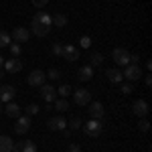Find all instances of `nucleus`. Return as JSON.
I'll list each match as a JSON object with an SVG mask.
<instances>
[{
    "mask_svg": "<svg viewBox=\"0 0 152 152\" xmlns=\"http://www.w3.org/2000/svg\"><path fill=\"white\" fill-rule=\"evenodd\" d=\"M144 83H146V87H150V85H152V75H150V73L144 75Z\"/></svg>",
    "mask_w": 152,
    "mask_h": 152,
    "instance_id": "35",
    "label": "nucleus"
},
{
    "mask_svg": "<svg viewBox=\"0 0 152 152\" xmlns=\"http://www.w3.org/2000/svg\"><path fill=\"white\" fill-rule=\"evenodd\" d=\"M14 95H16V89H14L12 85H2V87H0V102H2V104L12 102Z\"/></svg>",
    "mask_w": 152,
    "mask_h": 152,
    "instance_id": "16",
    "label": "nucleus"
},
{
    "mask_svg": "<svg viewBox=\"0 0 152 152\" xmlns=\"http://www.w3.org/2000/svg\"><path fill=\"white\" fill-rule=\"evenodd\" d=\"M89 61H91V63H89L91 67H97V65H102V61H104V55H102V53H91Z\"/></svg>",
    "mask_w": 152,
    "mask_h": 152,
    "instance_id": "24",
    "label": "nucleus"
},
{
    "mask_svg": "<svg viewBox=\"0 0 152 152\" xmlns=\"http://www.w3.org/2000/svg\"><path fill=\"white\" fill-rule=\"evenodd\" d=\"M105 77H107L110 83H122L124 81V75H122L120 69H107L105 71Z\"/></svg>",
    "mask_w": 152,
    "mask_h": 152,
    "instance_id": "17",
    "label": "nucleus"
},
{
    "mask_svg": "<svg viewBox=\"0 0 152 152\" xmlns=\"http://www.w3.org/2000/svg\"><path fill=\"white\" fill-rule=\"evenodd\" d=\"M94 77V67L91 65H83L79 69V81H89Z\"/></svg>",
    "mask_w": 152,
    "mask_h": 152,
    "instance_id": "19",
    "label": "nucleus"
},
{
    "mask_svg": "<svg viewBox=\"0 0 152 152\" xmlns=\"http://www.w3.org/2000/svg\"><path fill=\"white\" fill-rule=\"evenodd\" d=\"M28 37H31V31H28V28H24V26H16V28H12L10 39L14 41V43H26Z\"/></svg>",
    "mask_w": 152,
    "mask_h": 152,
    "instance_id": "7",
    "label": "nucleus"
},
{
    "mask_svg": "<svg viewBox=\"0 0 152 152\" xmlns=\"http://www.w3.org/2000/svg\"><path fill=\"white\" fill-rule=\"evenodd\" d=\"M138 130H140V132H148V130H150V122H148L146 118H140V122H138Z\"/></svg>",
    "mask_w": 152,
    "mask_h": 152,
    "instance_id": "29",
    "label": "nucleus"
},
{
    "mask_svg": "<svg viewBox=\"0 0 152 152\" xmlns=\"http://www.w3.org/2000/svg\"><path fill=\"white\" fill-rule=\"evenodd\" d=\"M132 91H134V85H132V83H124V81H122V94L130 95Z\"/></svg>",
    "mask_w": 152,
    "mask_h": 152,
    "instance_id": "32",
    "label": "nucleus"
},
{
    "mask_svg": "<svg viewBox=\"0 0 152 152\" xmlns=\"http://www.w3.org/2000/svg\"><path fill=\"white\" fill-rule=\"evenodd\" d=\"M45 75H47L49 79H53V81H59V77H61V71L53 67V69H49L47 73H45Z\"/></svg>",
    "mask_w": 152,
    "mask_h": 152,
    "instance_id": "27",
    "label": "nucleus"
},
{
    "mask_svg": "<svg viewBox=\"0 0 152 152\" xmlns=\"http://www.w3.org/2000/svg\"><path fill=\"white\" fill-rule=\"evenodd\" d=\"M67 124H69V130H79V128L83 126V124H81V120H79L77 116H75V118H71Z\"/></svg>",
    "mask_w": 152,
    "mask_h": 152,
    "instance_id": "26",
    "label": "nucleus"
},
{
    "mask_svg": "<svg viewBox=\"0 0 152 152\" xmlns=\"http://www.w3.org/2000/svg\"><path fill=\"white\" fill-rule=\"evenodd\" d=\"M83 132H85L87 136L95 138V136H99V134L104 132V122H102V120H91V118H89V122L83 126Z\"/></svg>",
    "mask_w": 152,
    "mask_h": 152,
    "instance_id": "2",
    "label": "nucleus"
},
{
    "mask_svg": "<svg viewBox=\"0 0 152 152\" xmlns=\"http://www.w3.org/2000/svg\"><path fill=\"white\" fill-rule=\"evenodd\" d=\"M51 24H53V26H59V28H63V26L67 24V16H65L63 12H57V14L51 16Z\"/></svg>",
    "mask_w": 152,
    "mask_h": 152,
    "instance_id": "20",
    "label": "nucleus"
},
{
    "mask_svg": "<svg viewBox=\"0 0 152 152\" xmlns=\"http://www.w3.org/2000/svg\"><path fill=\"white\" fill-rule=\"evenodd\" d=\"M47 2H49V0H33V4H35L37 8H43V6H45Z\"/></svg>",
    "mask_w": 152,
    "mask_h": 152,
    "instance_id": "34",
    "label": "nucleus"
},
{
    "mask_svg": "<svg viewBox=\"0 0 152 152\" xmlns=\"http://www.w3.org/2000/svg\"><path fill=\"white\" fill-rule=\"evenodd\" d=\"M61 57H65V61H77L79 59V49L75 47V45H63Z\"/></svg>",
    "mask_w": 152,
    "mask_h": 152,
    "instance_id": "14",
    "label": "nucleus"
},
{
    "mask_svg": "<svg viewBox=\"0 0 152 152\" xmlns=\"http://www.w3.org/2000/svg\"><path fill=\"white\" fill-rule=\"evenodd\" d=\"M41 112V107L37 104H31V105H26V116H37Z\"/></svg>",
    "mask_w": 152,
    "mask_h": 152,
    "instance_id": "30",
    "label": "nucleus"
},
{
    "mask_svg": "<svg viewBox=\"0 0 152 152\" xmlns=\"http://www.w3.org/2000/svg\"><path fill=\"white\" fill-rule=\"evenodd\" d=\"M2 69L6 71V73H18V71L23 69V61L18 57H12L8 59V61H4V67Z\"/></svg>",
    "mask_w": 152,
    "mask_h": 152,
    "instance_id": "12",
    "label": "nucleus"
},
{
    "mask_svg": "<svg viewBox=\"0 0 152 152\" xmlns=\"http://www.w3.org/2000/svg\"><path fill=\"white\" fill-rule=\"evenodd\" d=\"M132 112H134L138 118H146L150 110H148V104H146L144 99H136V102L132 104Z\"/></svg>",
    "mask_w": 152,
    "mask_h": 152,
    "instance_id": "13",
    "label": "nucleus"
},
{
    "mask_svg": "<svg viewBox=\"0 0 152 152\" xmlns=\"http://www.w3.org/2000/svg\"><path fill=\"white\" fill-rule=\"evenodd\" d=\"M89 118L91 120H104V116H105V110H104V105L99 104V102H89Z\"/></svg>",
    "mask_w": 152,
    "mask_h": 152,
    "instance_id": "6",
    "label": "nucleus"
},
{
    "mask_svg": "<svg viewBox=\"0 0 152 152\" xmlns=\"http://www.w3.org/2000/svg\"><path fill=\"white\" fill-rule=\"evenodd\" d=\"M122 75H124V79H128V81H138V79L142 77V69H140V65L130 63V65H126V67H124Z\"/></svg>",
    "mask_w": 152,
    "mask_h": 152,
    "instance_id": "3",
    "label": "nucleus"
},
{
    "mask_svg": "<svg viewBox=\"0 0 152 152\" xmlns=\"http://www.w3.org/2000/svg\"><path fill=\"white\" fill-rule=\"evenodd\" d=\"M28 130H31V118H28V116H18V118H16L14 132H16V134H26Z\"/></svg>",
    "mask_w": 152,
    "mask_h": 152,
    "instance_id": "10",
    "label": "nucleus"
},
{
    "mask_svg": "<svg viewBox=\"0 0 152 152\" xmlns=\"http://www.w3.org/2000/svg\"><path fill=\"white\" fill-rule=\"evenodd\" d=\"M41 95H43L45 102L51 104V102L57 99V89H55L53 85H49V83H43V85H41Z\"/></svg>",
    "mask_w": 152,
    "mask_h": 152,
    "instance_id": "11",
    "label": "nucleus"
},
{
    "mask_svg": "<svg viewBox=\"0 0 152 152\" xmlns=\"http://www.w3.org/2000/svg\"><path fill=\"white\" fill-rule=\"evenodd\" d=\"M112 59L116 61V65H120V67H126V65H130V53H128L124 47H116V49H114Z\"/></svg>",
    "mask_w": 152,
    "mask_h": 152,
    "instance_id": "4",
    "label": "nucleus"
},
{
    "mask_svg": "<svg viewBox=\"0 0 152 152\" xmlns=\"http://www.w3.org/2000/svg\"><path fill=\"white\" fill-rule=\"evenodd\" d=\"M79 45H81V49H89V47H91V37L83 35L81 39H79Z\"/></svg>",
    "mask_w": 152,
    "mask_h": 152,
    "instance_id": "28",
    "label": "nucleus"
},
{
    "mask_svg": "<svg viewBox=\"0 0 152 152\" xmlns=\"http://www.w3.org/2000/svg\"><path fill=\"white\" fill-rule=\"evenodd\" d=\"M4 114L8 118H18L20 116V105L14 104V102H8V104L4 105Z\"/></svg>",
    "mask_w": 152,
    "mask_h": 152,
    "instance_id": "18",
    "label": "nucleus"
},
{
    "mask_svg": "<svg viewBox=\"0 0 152 152\" xmlns=\"http://www.w3.org/2000/svg\"><path fill=\"white\" fill-rule=\"evenodd\" d=\"M51 53H53V55H61V53H63V45H61V43H55V45L51 47Z\"/></svg>",
    "mask_w": 152,
    "mask_h": 152,
    "instance_id": "33",
    "label": "nucleus"
},
{
    "mask_svg": "<svg viewBox=\"0 0 152 152\" xmlns=\"http://www.w3.org/2000/svg\"><path fill=\"white\" fill-rule=\"evenodd\" d=\"M2 112H4V104L0 102V114H2Z\"/></svg>",
    "mask_w": 152,
    "mask_h": 152,
    "instance_id": "39",
    "label": "nucleus"
},
{
    "mask_svg": "<svg viewBox=\"0 0 152 152\" xmlns=\"http://www.w3.org/2000/svg\"><path fill=\"white\" fill-rule=\"evenodd\" d=\"M4 67V57H0V69Z\"/></svg>",
    "mask_w": 152,
    "mask_h": 152,
    "instance_id": "37",
    "label": "nucleus"
},
{
    "mask_svg": "<svg viewBox=\"0 0 152 152\" xmlns=\"http://www.w3.org/2000/svg\"><path fill=\"white\" fill-rule=\"evenodd\" d=\"M73 99H75L77 105H87L91 102V91H87V89H75L73 91Z\"/></svg>",
    "mask_w": 152,
    "mask_h": 152,
    "instance_id": "8",
    "label": "nucleus"
},
{
    "mask_svg": "<svg viewBox=\"0 0 152 152\" xmlns=\"http://www.w3.org/2000/svg\"><path fill=\"white\" fill-rule=\"evenodd\" d=\"M71 94H73L71 85H67V83L59 85V89H57V95H59V97H67V95H71Z\"/></svg>",
    "mask_w": 152,
    "mask_h": 152,
    "instance_id": "22",
    "label": "nucleus"
},
{
    "mask_svg": "<svg viewBox=\"0 0 152 152\" xmlns=\"http://www.w3.org/2000/svg\"><path fill=\"white\" fill-rule=\"evenodd\" d=\"M47 126H49V130H53V132H61V130L67 128V120L63 116H53L47 122Z\"/></svg>",
    "mask_w": 152,
    "mask_h": 152,
    "instance_id": "9",
    "label": "nucleus"
},
{
    "mask_svg": "<svg viewBox=\"0 0 152 152\" xmlns=\"http://www.w3.org/2000/svg\"><path fill=\"white\" fill-rule=\"evenodd\" d=\"M69 152H81V148H79V144H69Z\"/></svg>",
    "mask_w": 152,
    "mask_h": 152,
    "instance_id": "36",
    "label": "nucleus"
},
{
    "mask_svg": "<svg viewBox=\"0 0 152 152\" xmlns=\"http://www.w3.org/2000/svg\"><path fill=\"white\" fill-rule=\"evenodd\" d=\"M67 107H69V104H67V99H65V97H57V99H55V110L65 112Z\"/></svg>",
    "mask_w": 152,
    "mask_h": 152,
    "instance_id": "23",
    "label": "nucleus"
},
{
    "mask_svg": "<svg viewBox=\"0 0 152 152\" xmlns=\"http://www.w3.org/2000/svg\"><path fill=\"white\" fill-rule=\"evenodd\" d=\"M14 142L10 140V136H0V152H12Z\"/></svg>",
    "mask_w": 152,
    "mask_h": 152,
    "instance_id": "21",
    "label": "nucleus"
},
{
    "mask_svg": "<svg viewBox=\"0 0 152 152\" xmlns=\"http://www.w3.org/2000/svg\"><path fill=\"white\" fill-rule=\"evenodd\" d=\"M12 152H37V144L31 140H24V142H14L12 146Z\"/></svg>",
    "mask_w": 152,
    "mask_h": 152,
    "instance_id": "15",
    "label": "nucleus"
},
{
    "mask_svg": "<svg viewBox=\"0 0 152 152\" xmlns=\"http://www.w3.org/2000/svg\"><path fill=\"white\" fill-rule=\"evenodd\" d=\"M4 73H6V71H4V69H0V79L4 77Z\"/></svg>",
    "mask_w": 152,
    "mask_h": 152,
    "instance_id": "38",
    "label": "nucleus"
},
{
    "mask_svg": "<svg viewBox=\"0 0 152 152\" xmlns=\"http://www.w3.org/2000/svg\"><path fill=\"white\" fill-rule=\"evenodd\" d=\"M51 16L45 14V12H39L35 14V18H33V23H31V33L39 39H43V37L49 35V31H51Z\"/></svg>",
    "mask_w": 152,
    "mask_h": 152,
    "instance_id": "1",
    "label": "nucleus"
},
{
    "mask_svg": "<svg viewBox=\"0 0 152 152\" xmlns=\"http://www.w3.org/2000/svg\"><path fill=\"white\" fill-rule=\"evenodd\" d=\"M10 45V35L6 31H0V49L2 47H8Z\"/></svg>",
    "mask_w": 152,
    "mask_h": 152,
    "instance_id": "25",
    "label": "nucleus"
},
{
    "mask_svg": "<svg viewBox=\"0 0 152 152\" xmlns=\"http://www.w3.org/2000/svg\"><path fill=\"white\" fill-rule=\"evenodd\" d=\"M45 79H47V75L43 73L41 69H35L28 73V77H26V81H28V85H33V87H41L43 83H45Z\"/></svg>",
    "mask_w": 152,
    "mask_h": 152,
    "instance_id": "5",
    "label": "nucleus"
},
{
    "mask_svg": "<svg viewBox=\"0 0 152 152\" xmlns=\"http://www.w3.org/2000/svg\"><path fill=\"white\" fill-rule=\"evenodd\" d=\"M8 47H10V53L14 55V57H18V55H20V51H23V49H20V43H14V41H12Z\"/></svg>",
    "mask_w": 152,
    "mask_h": 152,
    "instance_id": "31",
    "label": "nucleus"
}]
</instances>
